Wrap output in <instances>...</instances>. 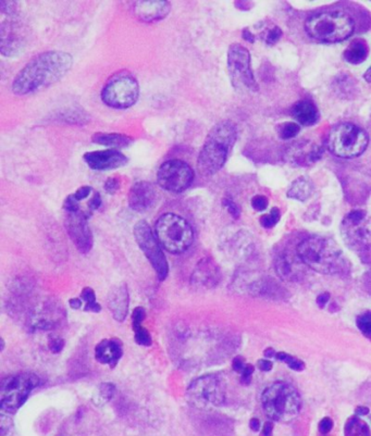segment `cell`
<instances>
[{
    "instance_id": "1",
    "label": "cell",
    "mask_w": 371,
    "mask_h": 436,
    "mask_svg": "<svg viewBox=\"0 0 371 436\" xmlns=\"http://www.w3.org/2000/svg\"><path fill=\"white\" fill-rule=\"evenodd\" d=\"M73 58L65 51H46L28 61L13 82L15 95L24 96L53 85L71 70Z\"/></svg>"
},
{
    "instance_id": "2",
    "label": "cell",
    "mask_w": 371,
    "mask_h": 436,
    "mask_svg": "<svg viewBox=\"0 0 371 436\" xmlns=\"http://www.w3.org/2000/svg\"><path fill=\"white\" fill-rule=\"evenodd\" d=\"M297 255L305 266L318 274L334 276L349 269L341 249L330 238L314 236L304 240L297 246Z\"/></svg>"
},
{
    "instance_id": "3",
    "label": "cell",
    "mask_w": 371,
    "mask_h": 436,
    "mask_svg": "<svg viewBox=\"0 0 371 436\" xmlns=\"http://www.w3.org/2000/svg\"><path fill=\"white\" fill-rule=\"evenodd\" d=\"M236 126L231 121H221L211 128L197 161V167L204 176H213L224 166L236 144Z\"/></svg>"
},
{
    "instance_id": "4",
    "label": "cell",
    "mask_w": 371,
    "mask_h": 436,
    "mask_svg": "<svg viewBox=\"0 0 371 436\" xmlns=\"http://www.w3.org/2000/svg\"><path fill=\"white\" fill-rule=\"evenodd\" d=\"M261 401L265 414L274 421L288 424L297 418L301 412L302 399L299 392L286 382H276L268 386L263 391Z\"/></svg>"
},
{
    "instance_id": "5",
    "label": "cell",
    "mask_w": 371,
    "mask_h": 436,
    "mask_svg": "<svg viewBox=\"0 0 371 436\" xmlns=\"http://www.w3.org/2000/svg\"><path fill=\"white\" fill-rule=\"evenodd\" d=\"M305 30L311 38L318 42L338 43L352 36L355 22L344 11H324L307 19Z\"/></svg>"
},
{
    "instance_id": "6",
    "label": "cell",
    "mask_w": 371,
    "mask_h": 436,
    "mask_svg": "<svg viewBox=\"0 0 371 436\" xmlns=\"http://www.w3.org/2000/svg\"><path fill=\"white\" fill-rule=\"evenodd\" d=\"M155 236L163 249L176 255L188 251L194 241L193 228L176 213L159 217L155 224Z\"/></svg>"
},
{
    "instance_id": "7",
    "label": "cell",
    "mask_w": 371,
    "mask_h": 436,
    "mask_svg": "<svg viewBox=\"0 0 371 436\" xmlns=\"http://www.w3.org/2000/svg\"><path fill=\"white\" fill-rule=\"evenodd\" d=\"M368 143V134L349 122L339 123L333 126L327 140L329 151L336 157L345 159L361 156L366 151Z\"/></svg>"
},
{
    "instance_id": "8",
    "label": "cell",
    "mask_w": 371,
    "mask_h": 436,
    "mask_svg": "<svg viewBox=\"0 0 371 436\" xmlns=\"http://www.w3.org/2000/svg\"><path fill=\"white\" fill-rule=\"evenodd\" d=\"M1 28H0V51L3 56H15L26 46V26L18 12V3L1 1Z\"/></svg>"
},
{
    "instance_id": "9",
    "label": "cell",
    "mask_w": 371,
    "mask_h": 436,
    "mask_svg": "<svg viewBox=\"0 0 371 436\" xmlns=\"http://www.w3.org/2000/svg\"><path fill=\"white\" fill-rule=\"evenodd\" d=\"M40 384V378L33 374H19L6 378L0 389V408L8 414H15L30 396L31 392Z\"/></svg>"
},
{
    "instance_id": "10",
    "label": "cell",
    "mask_w": 371,
    "mask_h": 436,
    "mask_svg": "<svg viewBox=\"0 0 371 436\" xmlns=\"http://www.w3.org/2000/svg\"><path fill=\"white\" fill-rule=\"evenodd\" d=\"M190 404L199 409L220 407L226 401V386L216 376H204L192 382L186 392Z\"/></svg>"
},
{
    "instance_id": "11",
    "label": "cell",
    "mask_w": 371,
    "mask_h": 436,
    "mask_svg": "<svg viewBox=\"0 0 371 436\" xmlns=\"http://www.w3.org/2000/svg\"><path fill=\"white\" fill-rule=\"evenodd\" d=\"M140 97V85L130 74H118L107 82L101 90V99L115 109L130 108Z\"/></svg>"
},
{
    "instance_id": "12",
    "label": "cell",
    "mask_w": 371,
    "mask_h": 436,
    "mask_svg": "<svg viewBox=\"0 0 371 436\" xmlns=\"http://www.w3.org/2000/svg\"><path fill=\"white\" fill-rule=\"evenodd\" d=\"M342 237L346 245L355 251L371 247V218L364 210L349 212L342 222Z\"/></svg>"
},
{
    "instance_id": "13",
    "label": "cell",
    "mask_w": 371,
    "mask_h": 436,
    "mask_svg": "<svg viewBox=\"0 0 371 436\" xmlns=\"http://www.w3.org/2000/svg\"><path fill=\"white\" fill-rule=\"evenodd\" d=\"M228 70L234 87L247 90H258L252 70L251 53L240 44H233L229 48Z\"/></svg>"
},
{
    "instance_id": "14",
    "label": "cell",
    "mask_w": 371,
    "mask_h": 436,
    "mask_svg": "<svg viewBox=\"0 0 371 436\" xmlns=\"http://www.w3.org/2000/svg\"><path fill=\"white\" fill-rule=\"evenodd\" d=\"M134 236L140 249L155 269L159 280L160 281L166 280L169 274L168 262L166 256L163 255L160 244L151 231V226H148L145 221H140L134 226Z\"/></svg>"
},
{
    "instance_id": "15",
    "label": "cell",
    "mask_w": 371,
    "mask_h": 436,
    "mask_svg": "<svg viewBox=\"0 0 371 436\" xmlns=\"http://www.w3.org/2000/svg\"><path fill=\"white\" fill-rule=\"evenodd\" d=\"M194 170L179 159L166 161L157 172V182L165 191L179 194L186 191L194 181Z\"/></svg>"
},
{
    "instance_id": "16",
    "label": "cell",
    "mask_w": 371,
    "mask_h": 436,
    "mask_svg": "<svg viewBox=\"0 0 371 436\" xmlns=\"http://www.w3.org/2000/svg\"><path fill=\"white\" fill-rule=\"evenodd\" d=\"M90 213L80 208L74 211H65V228L76 249L82 253H88L93 246V235L88 228Z\"/></svg>"
},
{
    "instance_id": "17",
    "label": "cell",
    "mask_w": 371,
    "mask_h": 436,
    "mask_svg": "<svg viewBox=\"0 0 371 436\" xmlns=\"http://www.w3.org/2000/svg\"><path fill=\"white\" fill-rule=\"evenodd\" d=\"M158 203V192L155 186L146 181L136 182L129 193V206L136 212L151 210Z\"/></svg>"
},
{
    "instance_id": "18",
    "label": "cell",
    "mask_w": 371,
    "mask_h": 436,
    "mask_svg": "<svg viewBox=\"0 0 371 436\" xmlns=\"http://www.w3.org/2000/svg\"><path fill=\"white\" fill-rule=\"evenodd\" d=\"M84 161L93 170L108 171L121 168L128 163V158L121 151L115 149L90 151L84 155Z\"/></svg>"
},
{
    "instance_id": "19",
    "label": "cell",
    "mask_w": 371,
    "mask_h": 436,
    "mask_svg": "<svg viewBox=\"0 0 371 436\" xmlns=\"http://www.w3.org/2000/svg\"><path fill=\"white\" fill-rule=\"evenodd\" d=\"M65 312L63 307H59L53 303H45L38 308H34L31 314V326L40 330H51L63 320Z\"/></svg>"
},
{
    "instance_id": "20",
    "label": "cell",
    "mask_w": 371,
    "mask_h": 436,
    "mask_svg": "<svg viewBox=\"0 0 371 436\" xmlns=\"http://www.w3.org/2000/svg\"><path fill=\"white\" fill-rule=\"evenodd\" d=\"M220 269L215 261L205 258L199 261L191 276V282L196 289H213L220 281Z\"/></svg>"
},
{
    "instance_id": "21",
    "label": "cell",
    "mask_w": 371,
    "mask_h": 436,
    "mask_svg": "<svg viewBox=\"0 0 371 436\" xmlns=\"http://www.w3.org/2000/svg\"><path fill=\"white\" fill-rule=\"evenodd\" d=\"M171 5L168 1H136L133 5V12L138 20L143 22L151 23L160 21L166 18L170 12Z\"/></svg>"
},
{
    "instance_id": "22",
    "label": "cell",
    "mask_w": 371,
    "mask_h": 436,
    "mask_svg": "<svg viewBox=\"0 0 371 436\" xmlns=\"http://www.w3.org/2000/svg\"><path fill=\"white\" fill-rule=\"evenodd\" d=\"M129 291L126 284H115L111 287L108 293V308L113 314V318L119 322L126 320L129 311Z\"/></svg>"
},
{
    "instance_id": "23",
    "label": "cell",
    "mask_w": 371,
    "mask_h": 436,
    "mask_svg": "<svg viewBox=\"0 0 371 436\" xmlns=\"http://www.w3.org/2000/svg\"><path fill=\"white\" fill-rule=\"evenodd\" d=\"M123 355L122 344L119 339H103L95 349L96 360L115 368Z\"/></svg>"
},
{
    "instance_id": "24",
    "label": "cell",
    "mask_w": 371,
    "mask_h": 436,
    "mask_svg": "<svg viewBox=\"0 0 371 436\" xmlns=\"http://www.w3.org/2000/svg\"><path fill=\"white\" fill-rule=\"evenodd\" d=\"M303 261L295 260L293 257L288 255H282L277 259L274 267H276L277 274L282 280L288 282L297 281L302 278L304 274Z\"/></svg>"
},
{
    "instance_id": "25",
    "label": "cell",
    "mask_w": 371,
    "mask_h": 436,
    "mask_svg": "<svg viewBox=\"0 0 371 436\" xmlns=\"http://www.w3.org/2000/svg\"><path fill=\"white\" fill-rule=\"evenodd\" d=\"M292 115H293V118L304 126H314L319 119L318 109L309 101L296 103L292 109Z\"/></svg>"
},
{
    "instance_id": "26",
    "label": "cell",
    "mask_w": 371,
    "mask_h": 436,
    "mask_svg": "<svg viewBox=\"0 0 371 436\" xmlns=\"http://www.w3.org/2000/svg\"><path fill=\"white\" fill-rule=\"evenodd\" d=\"M369 48L366 42L361 38L354 40L349 47L346 48L343 53L344 60L349 65H359L366 60L368 56Z\"/></svg>"
},
{
    "instance_id": "27",
    "label": "cell",
    "mask_w": 371,
    "mask_h": 436,
    "mask_svg": "<svg viewBox=\"0 0 371 436\" xmlns=\"http://www.w3.org/2000/svg\"><path fill=\"white\" fill-rule=\"evenodd\" d=\"M93 142L99 145L108 146V147L126 148L133 143V140L123 134L97 133L93 136Z\"/></svg>"
},
{
    "instance_id": "28",
    "label": "cell",
    "mask_w": 371,
    "mask_h": 436,
    "mask_svg": "<svg viewBox=\"0 0 371 436\" xmlns=\"http://www.w3.org/2000/svg\"><path fill=\"white\" fill-rule=\"evenodd\" d=\"M314 191L313 184L306 178H299L294 181L291 187L288 188V197L299 201H305L311 197Z\"/></svg>"
},
{
    "instance_id": "29",
    "label": "cell",
    "mask_w": 371,
    "mask_h": 436,
    "mask_svg": "<svg viewBox=\"0 0 371 436\" xmlns=\"http://www.w3.org/2000/svg\"><path fill=\"white\" fill-rule=\"evenodd\" d=\"M344 436H371V431L364 420L359 417H352L346 422Z\"/></svg>"
},
{
    "instance_id": "30",
    "label": "cell",
    "mask_w": 371,
    "mask_h": 436,
    "mask_svg": "<svg viewBox=\"0 0 371 436\" xmlns=\"http://www.w3.org/2000/svg\"><path fill=\"white\" fill-rule=\"evenodd\" d=\"M81 299L85 301V311H92V312H101V308L99 303H96V296L93 290L90 287H85L81 294Z\"/></svg>"
},
{
    "instance_id": "31",
    "label": "cell",
    "mask_w": 371,
    "mask_h": 436,
    "mask_svg": "<svg viewBox=\"0 0 371 436\" xmlns=\"http://www.w3.org/2000/svg\"><path fill=\"white\" fill-rule=\"evenodd\" d=\"M277 359L280 361H283L284 364H288V368H291L294 371L301 372L305 369V364L301 359L296 358V357L291 356L286 353H277Z\"/></svg>"
},
{
    "instance_id": "32",
    "label": "cell",
    "mask_w": 371,
    "mask_h": 436,
    "mask_svg": "<svg viewBox=\"0 0 371 436\" xmlns=\"http://www.w3.org/2000/svg\"><path fill=\"white\" fill-rule=\"evenodd\" d=\"M356 324L361 334L371 341V311L359 315L356 319Z\"/></svg>"
},
{
    "instance_id": "33",
    "label": "cell",
    "mask_w": 371,
    "mask_h": 436,
    "mask_svg": "<svg viewBox=\"0 0 371 436\" xmlns=\"http://www.w3.org/2000/svg\"><path fill=\"white\" fill-rule=\"evenodd\" d=\"M301 126L297 123L286 122L279 128V135L283 140H291L299 133Z\"/></svg>"
},
{
    "instance_id": "34",
    "label": "cell",
    "mask_w": 371,
    "mask_h": 436,
    "mask_svg": "<svg viewBox=\"0 0 371 436\" xmlns=\"http://www.w3.org/2000/svg\"><path fill=\"white\" fill-rule=\"evenodd\" d=\"M115 386L111 383H103L98 389V401H101V404L108 403L113 395H115Z\"/></svg>"
},
{
    "instance_id": "35",
    "label": "cell",
    "mask_w": 371,
    "mask_h": 436,
    "mask_svg": "<svg viewBox=\"0 0 371 436\" xmlns=\"http://www.w3.org/2000/svg\"><path fill=\"white\" fill-rule=\"evenodd\" d=\"M134 332H135V342L138 345L142 346H151V336L149 332L144 328L142 326H134Z\"/></svg>"
},
{
    "instance_id": "36",
    "label": "cell",
    "mask_w": 371,
    "mask_h": 436,
    "mask_svg": "<svg viewBox=\"0 0 371 436\" xmlns=\"http://www.w3.org/2000/svg\"><path fill=\"white\" fill-rule=\"evenodd\" d=\"M280 220V211L278 208H274L268 215L261 217V224L265 228H274Z\"/></svg>"
},
{
    "instance_id": "37",
    "label": "cell",
    "mask_w": 371,
    "mask_h": 436,
    "mask_svg": "<svg viewBox=\"0 0 371 436\" xmlns=\"http://www.w3.org/2000/svg\"><path fill=\"white\" fill-rule=\"evenodd\" d=\"M282 36L281 28L279 26H272L267 31L266 36H265V42L269 45H274Z\"/></svg>"
},
{
    "instance_id": "38",
    "label": "cell",
    "mask_w": 371,
    "mask_h": 436,
    "mask_svg": "<svg viewBox=\"0 0 371 436\" xmlns=\"http://www.w3.org/2000/svg\"><path fill=\"white\" fill-rule=\"evenodd\" d=\"M252 207L256 211L266 210L268 207V199L263 195H257L252 199Z\"/></svg>"
},
{
    "instance_id": "39",
    "label": "cell",
    "mask_w": 371,
    "mask_h": 436,
    "mask_svg": "<svg viewBox=\"0 0 371 436\" xmlns=\"http://www.w3.org/2000/svg\"><path fill=\"white\" fill-rule=\"evenodd\" d=\"M92 193H94V192L90 186H82V187L79 188L76 193L72 194V197L76 199V201L81 203V201L90 197Z\"/></svg>"
},
{
    "instance_id": "40",
    "label": "cell",
    "mask_w": 371,
    "mask_h": 436,
    "mask_svg": "<svg viewBox=\"0 0 371 436\" xmlns=\"http://www.w3.org/2000/svg\"><path fill=\"white\" fill-rule=\"evenodd\" d=\"M222 203H224V207H226V210L229 211L231 216L233 217L234 219L240 218V215H241V211H240V208H238V205L233 201H230V199H224L222 201Z\"/></svg>"
},
{
    "instance_id": "41",
    "label": "cell",
    "mask_w": 371,
    "mask_h": 436,
    "mask_svg": "<svg viewBox=\"0 0 371 436\" xmlns=\"http://www.w3.org/2000/svg\"><path fill=\"white\" fill-rule=\"evenodd\" d=\"M48 346H49V349H51V353H60L63 351V347H65V341L63 339H59V337H51L49 339V343H48Z\"/></svg>"
},
{
    "instance_id": "42",
    "label": "cell",
    "mask_w": 371,
    "mask_h": 436,
    "mask_svg": "<svg viewBox=\"0 0 371 436\" xmlns=\"http://www.w3.org/2000/svg\"><path fill=\"white\" fill-rule=\"evenodd\" d=\"M146 311L145 309L142 308V307H138V308L134 309L133 314H132V321H133V328L134 326H142V322H143L144 319H145Z\"/></svg>"
},
{
    "instance_id": "43",
    "label": "cell",
    "mask_w": 371,
    "mask_h": 436,
    "mask_svg": "<svg viewBox=\"0 0 371 436\" xmlns=\"http://www.w3.org/2000/svg\"><path fill=\"white\" fill-rule=\"evenodd\" d=\"M101 205V195L98 192H94L93 195L90 196V201L88 203V209L90 212L97 210Z\"/></svg>"
},
{
    "instance_id": "44",
    "label": "cell",
    "mask_w": 371,
    "mask_h": 436,
    "mask_svg": "<svg viewBox=\"0 0 371 436\" xmlns=\"http://www.w3.org/2000/svg\"><path fill=\"white\" fill-rule=\"evenodd\" d=\"M119 181L115 178H110L106 181L105 190L108 194H115L119 190Z\"/></svg>"
},
{
    "instance_id": "45",
    "label": "cell",
    "mask_w": 371,
    "mask_h": 436,
    "mask_svg": "<svg viewBox=\"0 0 371 436\" xmlns=\"http://www.w3.org/2000/svg\"><path fill=\"white\" fill-rule=\"evenodd\" d=\"M319 431L320 433L327 434L331 431L333 428V421L330 418H324L319 424Z\"/></svg>"
},
{
    "instance_id": "46",
    "label": "cell",
    "mask_w": 371,
    "mask_h": 436,
    "mask_svg": "<svg viewBox=\"0 0 371 436\" xmlns=\"http://www.w3.org/2000/svg\"><path fill=\"white\" fill-rule=\"evenodd\" d=\"M254 374V367L252 364H246L245 369H244V371L242 372L241 381L242 383L247 384L251 383L252 376Z\"/></svg>"
},
{
    "instance_id": "47",
    "label": "cell",
    "mask_w": 371,
    "mask_h": 436,
    "mask_svg": "<svg viewBox=\"0 0 371 436\" xmlns=\"http://www.w3.org/2000/svg\"><path fill=\"white\" fill-rule=\"evenodd\" d=\"M232 367H233L234 371L238 372V374H242L246 367L245 361H244L242 357H236V358L233 359V362H232Z\"/></svg>"
},
{
    "instance_id": "48",
    "label": "cell",
    "mask_w": 371,
    "mask_h": 436,
    "mask_svg": "<svg viewBox=\"0 0 371 436\" xmlns=\"http://www.w3.org/2000/svg\"><path fill=\"white\" fill-rule=\"evenodd\" d=\"M257 367L261 369V371L267 372L270 371L272 367H274V364H272V362H271L270 360H268V359H261V360H259L258 362H257Z\"/></svg>"
},
{
    "instance_id": "49",
    "label": "cell",
    "mask_w": 371,
    "mask_h": 436,
    "mask_svg": "<svg viewBox=\"0 0 371 436\" xmlns=\"http://www.w3.org/2000/svg\"><path fill=\"white\" fill-rule=\"evenodd\" d=\"M329 299H330V294L329 293H322L317 297V303H318V306L320 308H324L326 306L327 303H328Z\"/></svg>"
},
{
    "instance_id": "50",
    "label": "cell",
    "mask_w": 371,
    "mask_h": 436,
    "mask_svg": "<svg viewBox=\"0 0 371 436\" xmlns=\"http://www.w3.org/2000/svg\"><path fill=\"white\" fill-rule=\"evenodd\" d=\"M272 432H274V424L270 421L266 422L263 424L261 436H272Z\"/></svg>"
},
{
    "instance_id": "51",
    "label": "cell",
    "mask_w": 371,
    "mask_h": 436,
    "mask_svg": "<svg viewBox=\"0 0 371 436\" xmlns=\"http://www.w3.org/2000/svg\"><path fill=\"white\" fill-rule=\"evenodd\" d=\"M249 426H251V429L253 430L254 432L259 431L261 429V422H259L258 419L253 418L249 422Z\"/></svg>"
},
{
    "instance_id": "52",
    "label": "cell",
    "mask_w": 371,
    "mask_h": 436,
    "mask_svg": "<svg viewBox=\"0 0 371 436\" xmlns=\"http://www.w3.org/2000/svg\"><path fill=\"white\" fill-rule=\"evenodd\" d=\"M69 303H70L71 308L73 309H80L81 306H82V301H81V299H71V301H69Z\"/></svg>"
},
{
    "instance_id": "53",
    "label": "cell",
    "mask_w": 371,
    "mask_h": 436,
    "mask_svg": "<svg viewBox=\"0 0 371 436\" xmlns=\"http://www.w3.org/2000/svg\"><path fill=\"white\" fill-rule=\"evenodd\" d=\"M355 412H356L357 416H366L369 414V409L367 407H357Z\"/></svg>"
},
{
    "instance_id": "54",
    "label": "cell",
    "mask_w": 371,
    "mask_h": 436,
    "mask_svg": "<svg viewBox=\"0 0 371 436\" xmlns=\"http://www.w3.org/2000/svg\"><path fill=\"white\" fill-rule=\"evenodd\" d=\"M263 355L266 358H272V357L277 356L276 351L272 349H267L266 351H263Z\"/></svg>"
},
{
    "instance_id": "55",
    "label": "cell",
    "mask_w": 371,
    "mask_h": 436,
    "mask_svg": "<svg viewBox=\"0 0 371 436\" xmlns=\"http://www.w3.org/2000/svg\"><path fill=\"white\" fill-rule=\"evenodd\" d=\"M364 78L368 83H371V67L366 71V73H365Z\"/></svg>"
},
{
    "instance_id": "56",
    "label": "cell",
    "mask_w": 371,
    "mask_h": 436,
    "mask_svg": "<svg viewBox=\"0 0 371 436\" xmlns=\"http://www.w3.org/2000/svg\"><path fill=\"white\" fill-rule=\"evenodd\" d=\"M369 418H370V421H371V414H370V416H369Z\"/></svg>"
}]
</instances>
